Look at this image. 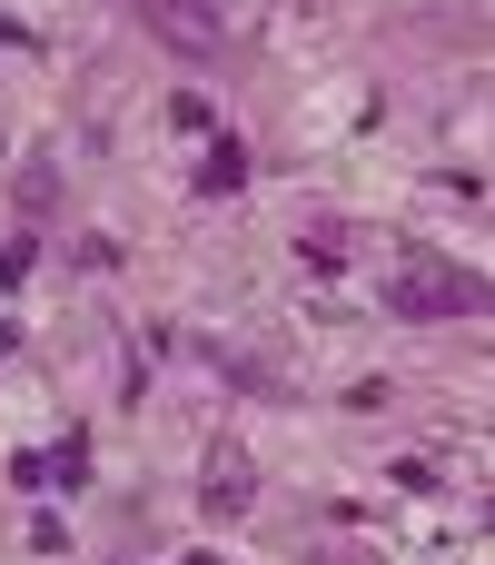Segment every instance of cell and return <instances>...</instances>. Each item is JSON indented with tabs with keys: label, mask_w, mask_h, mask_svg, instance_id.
I'll list each match as a JSON object with an SVG mask.
<instances>
[{
	"label": "cell",
	"mask_w": 495,
	"mask_h": 565,
	"mask_svg": "<svg viewBox=\"0 0 495 565\" xmlns=\"http://www.w3.org/2000/svg\"><path fill=\"white\" fill-rule=\"evenodd\" d=\"M248 487H258V477H248V457H238V447H218V457H208L198 507H208V516H238V507H248Z\"/></svg>",
	"instance_id": "cell-3"
},
{
	"label": "cell",
	"mask_w": 495,
	"mask_h": 565,
	"mask_svg": "<svg viewBox=\"0 0 495 565\" xmlns=\"http://www.w3.org/2000/svg\"><path fill=\"white\" fill-rule=\"evenodd\" d=\"M139 20H149L169 50H189V60H208V50L228 40V0H139Z\"/></svg>",
	"instance_id": "cell-2"
},
{
	"label": "cell",
	"mask_w": 495,
	"mask_h": 565,
	"mask_svg": "<svg viewBox=\"0 0 495 565\" xmlns=\"http://www.w3.org/2000/svg\"><path fill=\"white\" fill-rule=\"evenodd\" d=\"M476 298H486V288L456 278V268H437V258H417V268L387 278V308H397V318H456V308H476Z\"/></svg>",
	"instance_id": "cell-1"
}]
</instances>
